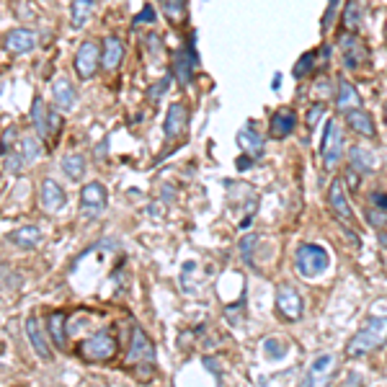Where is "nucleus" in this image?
Here are the masks:
<instances>
[{"label": "nucleus", "mask_w": 387, "mask_h": 387, "mask_svg": "<svg viewBox=\"0 0 387 387\" xmlns=\"http://www.w3.org/2000/svg\"><path fill=\"white\" fill-rule=\"evenodd\" d=\"M26 338L31 344L34 354L39 356L41 362H52V341L47 328L39 323V318H29L26 321Z\"/></svg>", "instance_id": "12"}, {"label": "nucleus", "mask_w": 387, "mask_h": 387, "mask_svg": "<svg viewBox=\"0 0 387 387\" xmlns=\"http://www.w3.org/2000/svg\"><path fill=\"white\" fill-rule=\"evenodd\" d=\"M47 119H50V111H47V104L41 96H36L31 104V124L36 127V134L41 140H50V129H47Z\"/></svg>", "instance_id": "28"}, {"label": "nucleus", "mask_w": 387, "mask_h": 387, "mask_svg": "<svg viewBox=\"0 0 387 387\" xmlns=\"http://www.w3.org/2000/svg\"><path fill=\"white\" fill-rule=\"evenodd\" d=\"M183 3H186V0H163V10H165V16L171 18L174 24H178V21H183Z\"/></svg>", "instance_id": "35"}, {"label": "nucleus", "mask_w": 387, "mask_h": 387, "mask_svg": "<svg viewBox=\"0 0 387 387\" xmlns=\"http://www.w3.org/2000/svg\"><path fill=\"white\" fill-rule=\"evenodd\" d=\"M276 313L289 323L302 321V315H305V302H302L300 292H297L292 284H281V287L276 289Z\"/></svg>", "instance_id": "6"}, {"label": "nucleus", "mask_w": 387, "mask_h": 387, "mask_svg": "<svg viewBox=\"0 0 387 387\" xmlns=\"http://www.w3.org/2000/svg\"><path fill=\"white\" fill-rule=\"evenodd\" d=\"M155 8H153V6H145V8H142V13L137 18H134V26H140V24H153V21H155Z\"/></svg>", "instance_id": "42"}, {"label": "nucleus", "mask_w": 387, "mask_h": 387, "mask_svg": "<svg viewBox=\"0 0 387 387\" xmlns=\"http://www.w3.org/2000/svg\"><path fill=\"white\" fill-rule=\"evenodd\" d=\"M328 206H330V212L336 214L341 223H346V225L354 223V212H351V204H349L346 186H344V181H341V178H333V181H330Z\"/></svg>", "instance_id": "13"}, {"label": "nucleus", "mask_w": 387, "mask_h": 387, "mask_svg": "<svg viewBox=\"0 0 387 387\" xmlns=\"http://www.w3.org/2000/svg\"><path fill=\"white\" fill-rule=\"evenodd\" d=\"M186 124H189V108L183 106L181 101H176L168 106L165 111V122H163V132L168 140H176L186 132Z\"/></svg>", "instance_id": "15"}, {"label": "nucleus", "mask_w": 387, "mask_h": 387, "mask_svg": "<svg viewBox=\"0 0 387 387\" xmlns=\"http://www.w3.org/2000/svg\"><path fill=\"white\" fill-rule=\"evenodd\" d=\"M328 266H330V255H328L325 248L315 246V243H302V246H297L295 269H297L300 276H305V279H315V276H321Z\"/></svg>", "instance_id": "2"}, {"label": "nucleus", "mask_w": 387, "mask_h": 387, "mask_svg": "<svg viewBox=\"0 0 387 387\" xmlns=\"http://www.w3.org/2000/svg\"><path fill=\"white\" fill-rule=\"evenodd\" d=\"M47 333H50V341L52 346H57L59 351H65L67 349V315L62 310L57 313H52L47 318Z\"/></svg>", "instance_id": "20"}, {"label": "nucleus", "mask_w": 387, "mask_h": 387, "mask_svg": "<svg viewBox=\"0 0 387 387\" xmlns=\"http://www.w3.org/2000/svg\"><path fill=\"white\" fill-rule=\"evenodd\" d=\"M21 153H24L26 163H36L44 157V142H41L39 134H26L21 137Z\"/></svg>", "instance_id": "30"}, {"label": "nucleus", "mask_w": 387, "mask_h": 387, "mask_svg": "<svg viewBox=\"0 0 387 387\" xmlns=\"http://www.w3.org/2000/svg\"><path fill=\"white\" fill-rule=\"evenodd\" d=\"M313 67H315V52H305V55H302V57L295 62V70H292V75H295V78L313 75Z\"/></svg>", "instance_id": "31"}, {"label": "nucleus", "mask_w": 387, "mask_h": 387, "mask_svg": "<svg viewBox=\"0 0 387 387\" xmlns=\"http://www.w3.org/2000/svg\"><path fill=\"white\" fill-rule=\"evenodd\" d=\"M364 217H367V223H370L372 227H377V230H382V227L387 225V209L367 206V209H364Z\"/></svg>", "instance_id": "34"}, {"label": "nucleus", "mask_w": 387, "mask_h": 387, "mask_svg": "<svg viewBox=\"0 0 387 387\" xmlns=\"http://www.w3.org/2000/svg\"><path fill=\"white\" fill-rule=\"evenodd\" d=\"M96 10H99V0H73L70 3V24L75 29H83Z\"/></svg>", "instance_id": "24"}, {"label": "nucleus", "mask_w": 387, "mask_h": 387, "mask_svg": "<svg viewBox=\"0 0 387 387\" xmlns=\"http://www.w3.org/2000/svg\"><path fill=\"white\" fill-rule=\"evenodd\" d=\"M349 165L356 168L359 174H372V171H377V157H374V153L362 148V145H354V148L349 150Z\"/></svg>", "instance_id": "25"}, {"label": "nucleus", "mask_w": 387, "mask_h": 387, "mask_svg": "<svg viewBox=\"0 0 387 387\" xmlns=\"http://www.w3.org/2000/svg\"><path fill=\"white\" fill-rule=\"evenodd\" d=\"M264 351L272 356V359H284L287 351H289V346H287V341H279V338H266Z\"/></svg>", "instance_id": "32"}, {"label": "nucleus", "mask_w": 387, "mask_h": 387, "mask_svg": "<svg viewBox=\"0 0 387 387\" xmlns=\"http://www.w3.org/2000/svg\"><path fill=\"white\" fill-rule=\"evenodd\" d=\"M3 50L8 52V55H29V52L36 50V31L31 29H26V26H16V29H10V31L3 34Z\"/></svg>", "instance_id": "10"}, {"label": "nucleus", "mask_w": 387, "mask_h": 387, "mask_svg": "<svg viewBox=\"0 0 387 387\" xmlns=\"http://www.w3.org/2000/svg\"><path fill=\"white\" fill-rule=\"evenodd\" d=\"M336 8H338V0H330L328 3V10H325V16H323V34L328 31L330 26H333V18H336Z\"/></svg>", "instance_id": "40"}, {"label": "nucleus", "mask_w": 387, "mask_h": 387, "mask_svg": "<svg viewBox=\"0 0 387 387\" xmlns=\"http://www.w3.org/2000/svg\"><path fill=\"white\" fill-rule=\"evenodd\" d=\"M85 168H88V163H85V157L80 153H70V155L62 157V171H65L70 181H80L85 176Z\"/></svg>", "instance_id": "29"}, {"label": "nucleus", "mask_w": 387, "mask_h": 387, "mask_svg": "<svg viewBox=\"0 0 387 387\" xmlns=\"http://www.w3.org/2000/svg\"><path fill=\"white\" fill-rule=\"evenodd\" d=\"M338 47H341V59H344V65L349 70H356V67H362L370 57V47L364 44V39L359 34H351L346 31L341 39H338Z\"/></svg>", "instance_id": "7"}, {"label": "nucleus", "mask_w": 387, "mask_h": 387, "mask_svg": "<svg viewBox=\"0 0 387 387\" xmlns=\"http://www.w3.org/2000/svg\"><path fill=\"white\" fill-rule=\"evenodd\" d=\"M127 364H155V344L150 341V336L140 325L132 328V338H129V351H127Z\"/></svg>", "instance_id": "8"}, {"label": "nucleus", "mask_w": 387, "mask_h": 387, "mask_svg": "<svg viewBox=\"0 0 387 387\" xmlns=\"http://www.w3.org/2000/svg\"><path fill=\"white\" fill-rule=\"evenodd\" d=\"M385 41H387V36H385Z\"/></svg>", "instance_id": "48"}, {"label": "nucleus", "mask_w": 387, "mask_h": 387, "mask_svg": "<svg viewBox=\"0 0 387 387\" xmlns=\"http://www.w3.org/2000/svg\"><path fill=\"white\" fill-rule=\"evenodd\" d=\"M18 137V127H6V132H3V140H0V155H6V153H10V145L16 142Z\"/></svg>", "instance_id": "37"}, {"label": "nucleus", "mask_w": 387, "mask_h": 387, "mask_svg": "<svg viewBox=\"0 0 387 387\" xmlns=\"http://www.w3.org/2000/svg\"><path fill=\"white\" fill-rule=\"evenodd\" d=\"M124 62V41L119 36H106L101 44V67L104 70H116Z\"/></svg>", "instance_id": "16"}, {"label": "nucleus", "mask_w": 387, "mask_h": 387, "mask_svg": "<svg viewBox=\"0 0 387 387\" xmlns=\"http://www.w3.org/2000/svg\"><path fill=\"white\" fill-rule=\"evenodd\" d=\"M385 119H387V106H385Z\"/></svg>", "instance_id": "47"}, {"label": "nucleus", "mask_w": 387, "mask_h": 387, "mask_svg": "<svg viewBox=\"0 0 387 387\" xmlns=\"http://www.w3.org/2000/svg\"><path fill=\"white\" fill-rule=\"evenodd\" d=\"M41 230L39 227H34V225H26V227H18V230H13L8 235V240L13 243L16 248H21V251H34V248L41 246Z\"/></svg>", "instance_id": "21"}, {"label": "nucleus", "mask_w": 387, "mask_h": 387, "mask_svg": "<svg viewBox=\"0 0 387 387\" xmlns=\"http://www.w3.org/2000/svg\"><path fill=\"white\" fill-rule=\"evenodd\" d=\"M297 127V114L292 108H279L276 114L272 116V127H269V134L274 140H284L289 134L295 132Z\"/></svg>", "instance_id": "19"}, {"label": "nucleus", "mask_w": 387, "mask_h": 387, "mask_svg": "<svg viewBox=\"0 0 387 387\" xmlns=\"http://www.w3.org/2000/svg\"><path fill=\"white\" fill-rule=\"evenodd\" d=\"M336 106L338 111H351V108H359L362 106V96L356 91V85L346 78H338V85H336Z\"/></svg>", "instance_id": "18"}, {"label": "nucleus", "mask_w": 387, "mask_h": 387, "mask_svg": "<svg viewBox=\"0 0 387 387\" xmlns=\"http://www.w3.org/2000/svg\"><path fill=\"white\" fill-rule=\"evenodd\" d=\"M168 85H171V80H168V78H163V80H157L155 85H150V88H148L150 101H157V99H160V96H163V93L168 91Z\"/></svg>", "instance_id": "39"}, {"label": "nucleus", "mask_w": 387, "mask_h": 387, "mask_svg": "<svg viewBox=\"0 0 387 387\" xmlns=\"http://www.w3.org/2000/svg\"><path fill=\"white\" fill-rule=\"evenodd\" d=\"M235 165H238V171H248V168L253 165V155H243Z\"/></svg>", "instance_id": "44"}, {"label": "nucleus", "mask_w": 387, "mask_h": 387, "mask_svg": "<svg viewBox=\"0 0 387 387\" xmlns=\"http://www.w3.org/2000/svg\"><path fill=\"white\" fill-rule=\"evenodd\" d=\"M59 127H62V119H59L55 111H50V119H47V129H50V140H52V134L59 132Z\"/></svg>", "instance_id": "43"}, {"label": "nucleus", "mask_w": 387, "mask_h": 387, "mask_svg": "<svg viewBox=\"0 0 387 387\" xmlns=\"http://www.w3.org/2000/svg\"><path fill=\"white\" fill-rule=\"evenodd\" d=\"M379 240H382V246H387V235H385V232H382V235H379Z\"/></svg>", "instance_id": "46"}, {"label": "nucleus", "mask_w": 387, "mask_h": 387, "mask_svg": "<svg viewBox=\"0 0 387 387\" xmlns=\"http://www.w3.org/2000/svg\"><path fill=\"white\" fill-rule=\"evenodd\" d=\"M6 276H8V269H6V264H3V261H0V281L6 279Z\"/></svg>", "instance_id": "45"}, {"label": "nucleus", "mask_w": 387, "mask_h": 387, "mask_svg": "<svg viewBox=\"0 0 387 387\" xmlns=\"http://www.w3.org/2000/svg\"><path fill=\"white\" fill-rule=\"evenodd\" d=\"M3 165H6V171H8V174H21V168L26 165L24 153H18V150L6 153V155H3Z\"/></svg>", "instance_id": "33"}, {"label": "nucleus", "mask_w": 387, "mask_h": 387, "mask_svg": "<svg viewBox=\"0 0 387 387\" xmlns=\"http://www.w3.org/2000/svg\"><path fill=\"white\" fill-rule=\"evenodd\" d=\"M387 344V318H370L346 344L349 359L374 354Z\"/></svg>", "instance_id": "1"}, {"label": "nucleus", "mask_w": 387, "mask_h": 387, "mask_svg": "<svg viewBox=\"0 0 387 387\" xmlns=\"http://www.w3.org/2000/svg\"><path fill=\"white\" fill-rule=\"evenodd\" d=\"M323 114H325V104H313L307 111V129H315V124L321 122Z\"/></svg>", "instance_id": "38"}, {"label": "nucleus", "mask_w": 387, "mask_h": 387, "mask_svg": "<svg viewBox=\"0 0 387 387\" xmlns=\"http://www.w3.org/2000/svg\"><path fill=\"white\" fill-rule=\"evenodd\" d=\"M238 145L243 150H248V153L253 155V160L264 157V137L255 132L251 124H248V127H243V129L238 132Z\"/></svg>", "instance_id": "26"}, {"label": "nucleus", "mask_w": 387, "mask_h": 387, "mask_svg": "<svg viewBox=\"0 0 387 387\" xmlns=\"http://www.w3.org/2000/svg\"><path fill=\"white\" fill-rule=\"evenodd\" d=\"M39 204L44 212L57 214L59 209H65V204H67L65 189H62L55 178H44V181H41V191H39Z\"/></svg>", "instance_id": "14"}, {"label": "nucleus", "mask_w": 387, "mask_h": 387, "mask_svg": "<svg viewBox=\"0 0 387 387\" xmlns=\"http://www.w3.org/2000/svg\"><path fill=\"white\" fill-rule=\"evenodd\" d=\"M52 101H55V106L59 111H70L75 108L78 104V91H75V85L67 78H57V80L52 83Z\"/></svg>", "instance_id": "17"}, {"label": "nucleus", "mask_w": 387, "mask_h": 387, "mask_svg": "<svg viewBox=\"0 0 387 387\" xmlns=\"http://www.w3.org/2000/svg\"><path fill=\"white\" fill-rule=\"evenodd\" d=\"M346 124L354 129L356 134H362V137H377L374 119H372L367 111H362V108H351V111H346Z\"/></svg>", "instance_id": "23"}, {"label": "nucleus", "mask_w": 387, "mask_h": 387, "mask_svg": "<svg viewBox=\"0 0 387 387\" xmlns=\"http://www.w3.org/2000/svg\"><path fill=\"white\" fill-rule=\"evenodd\" d=\"M364 0H349L344 6V13H341V21H344V29L351 34H359L364 21Z\"/></svg>", "instance_id": "27"}, {"label": "nucleus", "mask_w": 387, "mask_h": 387, "mask_svg": "<svg viewBox=\"0 0 387 387\" xmlns=\"http://www.w3.org/2000/svg\"><path fill=\"white\" fill-rule=\"evenodd\" d=\"M106 186L99 181H91L85 183L80 189V212L85 220H91V217H99L104 209H106Z\"/></svg>", "instance_id": "9"}, {"label": "nucleus", "mask_w": 387, "mask_h": 387, "mask_svg": "<svg viewBox=\"0 0 387 387\" xmlns=\"http://www.w3.org/2000/svg\"><path fill=\"white\" fill-rule=\"evenodd\" d=\"M116 349H119L116 346V338L108 330H99V333L88 336L78 346V356L91 364H101V362H111L116 356Z\"/></svg>", "instance_id": "3"}, {"label": "nucleus", "mask_w": 387, "mask_h": 387, "mask_svg": "<svg viewBox=\"0 0 387 387\" xmlns=\"http://www.w3.org/2000/svg\"><path fill=\"white\" fill-rule=\"evenodd\" d=\"M367 206H377V209H387V194L385 191H372L367 199Z\"/></svg>", "instance_id": "41"}, {"label": "nucleus", "mask_w": 387, "mask_h": 387, "mask_svg": "<svg viewBox=\"0 0 387 387\" xmlns=\"http://www.w3.org/2000/svg\"><path fill=\"white\" fill-rule=\"evenodd\" d=\"M258 246V238L255 235H246V238L240 240V255H243V261L248 266H253V248Z\"/></svg>", "instance_id": "36"}, {"label": "nucleus", "mask_w": 387, "mask_h": 387, "mask_svg": "<svg viewBox=\"0 0 387 387\" xmlns=\"http://www.w3.org/2000/svg\"><path fill=\"white\" fill-rule=\"evenodd\" d=\"M321 155H323L325 171H333L341 163V155H344V129H341V124L336 119H328V124H325Z\"/></svg>", "instance_id": "4"}, {"label": "nucleus", "mask_w": 387, "mask_h": 387, "mask_svg": "<svg viewBox=\"0 0 387 387\" xmlns=\"http://www.w3.org/2000/svg\"><path fill=\"white\" fill-rule=\"evenodd\" d=\"M333 370H336L333 356H330V354H321L313 364H310V372H307L305 382H307V385H325V379L333 374Z\"/></svg>", "instance_id": "22"}, {"label": "nucleus", "mask_w": 387, "mask_h": 387, "mask_svg": "<svg viewBox=\"0 0 387 387\" xmlns=\"http://www.w3.org/2000/svg\"><path fill=\"white\" fill-rule=\"evenodd\" d=\"M197 65H199V57H197V50H194V36H189V41L183 44L181 50L176 52V57H174L176 80L181 83V85H189L191 78H194Z\"/></svg>", "instance_id": "11"}, {"label": "nucleus", "mask_w": 387, "mask_h": 387, "mask_svg": "<svg viewBox=\"0 0 387 387\" xmlns=\"http://www.w3.org/2000/svg\"><path fill=\"white\" fill-rule=\"evenodd\" d=\"M75 73H78V78L80 80H91L93 75L99 73V65H101V47L96 44V41L85 39L78 47V52H75Z\"/></svg>", "instance_id": "5"}]
</instances>
